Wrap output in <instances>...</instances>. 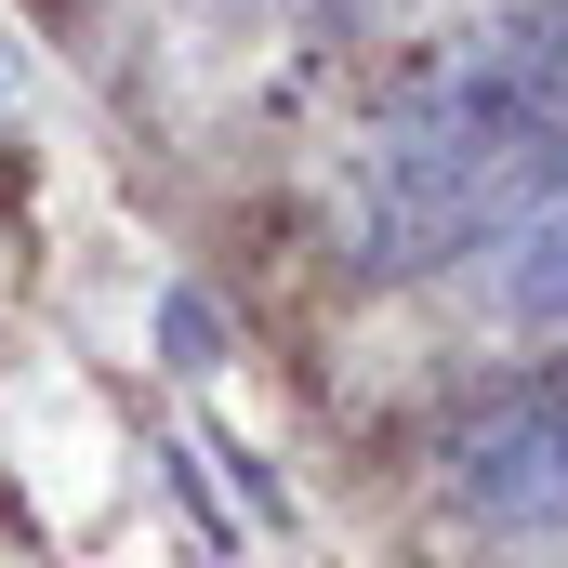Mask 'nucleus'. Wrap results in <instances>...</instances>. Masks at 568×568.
<instances>
[{
  "label": "nucleus",
  "mask_w": 568,
  "mask_h": 568,
  "mask_svg": "<svg viewBox=\"0 0 568 568\" xmlns=\"http://www.w3.org/2000/svg\"><path fill=\"white\" fill-rule=\"evenodd\" d=\"M436 463H449L463 529L556 542V529H568V357H556V371H529V384H503L489 410H463Z\"/></svg>",
  "instance_id": "f03ea898"
},
{
  "label": "nucleus",
  "mask_w": 568,
  "mask_h": 568,
  "mask_svg": "<svg viewBox=\"0 0 568 568\" xmlns=\"http://www.w3.org/2000/svg\"><path fill=\"white\" fill-rule=\"evenodd\" d=\"M397 133L436 145H503V159H568V0L476 13L463 40H436L384 106Z\"/></svg>",
  "instance_id": "f257e3e1"
},
{
  "label": "nucleus",
  "mask_w": 568,
  "mask_h": 568,
  "mask_svg": "<svg viewBox=\"0 0 568 568\" xmlns=\"http://www.w3.org/2000/svg\"><path fill=\"white\" fill-rule=\"evenodd\" d=\"M489 304L516 331H568V172L503 225V265H489Z\"/></svg>",
  "instance_id": "7ed1b4c3"
}]
</instances>
